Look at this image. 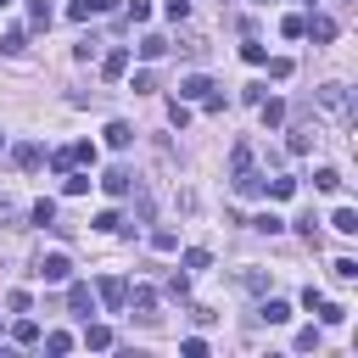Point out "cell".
Segmentation results:
<instances>
[{
  "instance_id": "cell-1",
  "label": "cell",
  "mask_w": 358,
  "mask_h": 358,
  "mask_svg": "<svg viewBox=\"0 0 358 358\" xmlns=\"http://www.w3.org/2000/svg\"><path fill=\"white\" fill-rule=\"evenodd\" d=\"M34 274H39L45 285H62V280L73 274V263H67V252H45V257L34 263Z\"/></svg>"
},
{
  "instance_id": "cell-2",
  "label": "cell",
  "mask_w": 358,
  "mask_h": 358,
  "mask_svg": "<svg viewBox=\"0 0 358 358\" xmlns=\"http://www.w3.org/2000/svg\"><path fill=\"white\" fill-rule=\"evenodd\" d=\"M207 95H213V78H207V73H190V78L179 84V101H207Z\"/></svg>"
},
{
  "instance_id": "cell-3",
  "label": "cell",
  "mask_w": 358,
  "mask_h": 358,
  "mask_svg": "<svg viewBox=\"0 0 358 358\" xmlns=\"http://www.w3.org/2000/svg\"><path fill=\"white\" fill-rule=\"evenodd\" d=\"M11 162H17V168H22V173H34V168H39V162H45V145H34V140H22V145H17V151H11Z\"/></svg>"
},
{
  "instance_id": "cell-4",
  "label": "cell",
  "mask_w": 358,
  "mask_h": 358,
  "mask_svg": "<svg viewBox=\"0 0 358 358\" xmlns=\"http://www.w3.org/2000/svg\"><path fill=\"white\" fill-rule=\"evenodd\" d=\"M129 185H134L129 168H106V173H101V190H106V196H129Z\"/></svg>"
},
{
  "instance_id": "cell-5",
  "label": "cell",
  "mask_w": 358,
  "mask_h": 358,
  "mask_svg": "<svg viewBox=\"0 0 358 358\" xmlns=\"http://www.w3.org/2000/svg\"><path fill=\"white\" fill-rule=\"evenodd\" d=\"M112 6H117V0H73V6H67V17H73V22H90V17L112 11Z\"/></svg>"
},
{
  "instance_id": "cell-6",
  "label": "cell",
  "mask_w": 358,
  "mask_h": 358,
  "mask_svg": "<svg viewBox=\"0 0 358 358\" xmlns=\"http://www.w3.org/2000/svg\"><path fill=\"white\" fill-rule=\"evenodd\" d=\"M106 145H112V151H129V145H134V129H129L123 117H112V123H106Z\"/></svg>"
},
{
  "instance_id": "cell-7",
  "label": "cell",
  "mask_w": 358,
  "mask_h": 358,
  "mask_svg": "<svg viewBox=\"0 0 358 358\" xmlns=\"http://www.w3.org/2000/svg\"><path fill=\"white\" fill-rule=\"evenodd\" d=\"M67 308L90 319V313H95V291H90V285H67Z\"/></svg>"
},
{
  "instance_id": "cell-8",
  "label": "cell",
  "mask_w": 358,
  "mask_h": 358,
  "mask_svg": "<svg viewBox=\"0 0 358 358\" xmlns=\"http://www.w3.org/2000/svg\"><path fill=\"white\" fill-rule=\"evenodd\" d=\"M319 106H324V112H347V90H341V84H324V90H319Z\"/></svg>"
},
{
  "instance_id": "cell-9",
  "label": "cell",
  "mask_w": 358,
  "mask_h": 358,
  "mask_svg": "<svg viewBox=\"0 0 358 358\" xmlns=\"http://www.w3.org/2000/svg\"><path fill=\"white\" fill-rule=\"evenodd\" d=\"M123 302H129L134 313H145V319H151V302H157V291H151V285H134V291H129Z\"/></svg>"
},
{
  "instance_id": "cell-10",
  "label": "cell",
  "mask_w": 358,
  "mask_h": 358,
  "mask_svg": "<svg viewBox=\"0 0 358 358\" xmlns=\"http://www.w3.org/2000/svg\"><path fill=\"white\" fill-rule=\"evenodd\" d=\"M28 28H34V34L50 28V0H28Z\"/></svg>"
},
{
  "instance_id": "cell-11",
  "label": "cell",
  "mask_w": 358,
  "mask_h": 358,
  "mask_svg": "<svg viewBox=\"0 0 358 358\" xmlns=\"http://www.w3.org/2000/svg\"><path fill=\"white\" fill-rule=\"evenodd\" d=\"M302 34H313L319 45H330V39H336V22H330V17H313V22H302Z\"/></svg>"
},
{
  "instance_id": "cell-12",
  "label": "cell",
  "mask_w": 358,
  "mask_h": 358,
  "mask_svg": "<svg viewBox=\"0 0 358 358\" xmlns=\"http://www.w3.org/2000/svg\"><path fill=\"white\" fill-rule=\"evenodd\" d=\"M101 73H106V78H123V73H129V50H106Z\"/></svg>"
},
{
  "instance_id": "cell-13",
  "label": "cell",
  "mask_w": 358,
  "mask_h": 358,
  "mask_svg": "<svg viewBox=\"0 0 358 358\" xmlns=\"http://www.w3.org/2000/svg\"><path fill=\"white\" fill-rule=\"evenodd\" d=\"M123 296H129L123 280H101V302H106V308H123Z\"/></svg>"
},
{
  "instance_id": "cell-14",
  "label": "cell",
  "mask_w": 358,
  "mask_h": 358,
  "mask_svg": "<svg viewBox=\"0 0 358 358\" xmlns=\"http://www.w3.org/2000/svg\"><path fill=\"white\" fill-rule=\"evenodd\" d=\"M257 313H263L268 324H285V319H291V302H280V296H268V302H263Z\"/></svg>"
},
{
  "instance_id": "cell-15",
  "label": "cell",
  "mask_w": 358,
  "mask_h": 358,
  "mask_svg": "<svg viewBox=\"0 0 358 358\" xmlns=\"http://www.w3.org/2000/svg\"><path fill=\"white\" fill-rule=\"evenodd\" d=\"M140 56H145V62L168 56V39H162V34H145V39H140Z\"/></svg>"
},
{
  "instance_id": "cell-16",
  "label": "cell",
  "mask_w": 358,
  "mask_h": 358,
  "mask_svg": "<svg viewBox=\"0 0 358 358\" xmlns=\"http://www.w3.org/2000/svg\"><path fill=\"white\" fill-rule=\"evenodd\" d=\"M235 190H241V196H263V173H252V168L235 173Z\"/></svg>"
},
{
  "instance_id": "cell-17",
  "label": "cell",
  "mask_w": 358,
  "mask_h": 358,
  "mask_svg": "<svg viewBox=\"0 0 358 358\" xmlns=\"http://www.w3.org/2000/svg\"><path fill=\"white\" fill-rule=\"evenodd\" d=\"M252 229H257V235H280V229H285V218H280V213H257V218H252Z\"/></svg>"
},
{
  "instance_id": "cell-18",
  "label": "cell",
  "mask_w": 358,
  "mask_h": 358,
  "mask_svg": "<svg viewBox=\"0 0 358 358\" xmlns=\"http://www.w3.org/2000/svg\"><path fill=\"white\" fill-rule=\"evenodd\" d=\"M257 106H263V123H268V129L285 123V101H257Z\"/></svg>"
},
{
  "instance_id": "cell-19",
  "label": "cell",
  "mask_w": 358,
  "mask_h": 358,
  "mask_svg": "<svg viewBox=\"0 0 358 358\" xmlns=\"http://www.w3.org/2000/svg\"><path fill=\"white\" fill-rule=\"evenodd\" d=\"M313 140H319V134H313L308 123H302V129H291V151H296V157H302V151H313Z\"/></svg>"
},
{
  "instance_id": "cell-20",
  "label": "cell",
  "mask_w": 358,
  "mask_h": 358,
  "mask_svg": "<svg viewBox=\"0 0 358 358\" xmlns=\"http://www.w3.org/2000/svg\"><path fill=\"white\" fill-rule=\"evenodd\" d=\"M229 168H235V173H246V168H252V145H246V140H235V151H229Z\"/></svg>"
},
{
  "instance_id": "cell-21",
  "label": "cell",
  "mask_w": 358,
  "mask_h": 358,
  "mask_svg": "<svg viewBox=\"0 0 358 358\" xmlns=\"http://www.w3.org/2000/svg\"><path fill=\"white\" fill-rule=\"evenodd\" d=\"M313 185H319L324 196H336V190H341V173H336V168H319V173H313Z\"/></svg>"
},
{
  "instance_id": "cell-22",
  "label": "cell",
  "mask_w": 358,
  "mask_h": 358,
  "mask_svg": "<svg viewBox=\"0 0 358 358\" xmlns=\"http://www.w3.org/2000/svg\"><path fill=\"white\" fill-rule=\"evenodd\" d=\"M263 190H268V196H280V201H285V196H296V179H285V173H274V179H268V185H263Z\"/></svg>"
},
{
  "instance_id": "cell-23",
  "label": "cell",
  "mask_w": 358,
  "mask_h": 358,
  "mask_svg": "<svg viewBox=\"0 0 358 358\" xmlns=\"http://www.w3.org/2000/svg\"><path fill=\"white\" fill-rule=\"evenodd\" d=\"M330 224H336L341 235H358V213H352V207H336V218H330Z\"/></svg>"
},
{
  "instance_id": "cell-24",
  "label": "cell",
  "mask_w": 358,
  "mask_h": 358,
  "mask_svg": "<svg viewBox=\"0 0 358 358\" xmlns=\"http://www.w3.org/2000/svg\"><path fill=\"white\" fill-rule=\"evenodd\" d=\"M84 341L101 352V347H112V330H106V324H84Z\"/></svg>"
},
{
  "instance_id": "cell-25",
  "label": "cell",
  "mask_w": 358,
  "mask_h": 358,
  "mask_svg": "<svg viewBox=\"0 0 358 358\" xmlns=\"http://www.w3.org/2000/svg\"><path fill=\"white\" fill-rule=\"evenodd\" d=\"M330 268H336V280H341V285H352V280H358V263H352V257H336Z\"/></svg>"
},
{
  "instance_id": "cell-26",
  "label": "cell",
  "mask_w": 358,
  "mask_h": 358,
  "mask_svg": "<svg viewBox=\"0 0 358 358\" xmlns=\"http://www.w3.org/2000/svg\"><path fill=\"white\" fill-rule=\"evenodd\" d=\"M319 319H324V324H341V319H347V308H341V302H324V296H319Z\"/></svg>"
},
{
  "instance_id": "cell-27",
  "label": "cell",
  "mask_w": 358,
  "mask_h": 358,
  "mask_svg": "<svg viewBox=\"0 0 358 358\" xmlns=\"http://www.w3.org/2000/svg\"><path fill=\"white\" fill-rule=\"evenodd\" d=\"M11 336H17L22 347H34V341H39V324H34V319H17V330H11Z\"/></svg>"
},
{
  "instance_id": "cell-28",
  "label": "cell",
  "mask_w": 358,
  "mask_h": 358,
  "mask_svg": "<svg viewBox=\"0 0 358 358\" xmlns=\"http://www.w3.org/2000/svg\"><path fill=\"white\" fill-rule=\"evenodd\" d=\"M22 39H28L22 28H11V34H0V56H17V50H22Z\"/></svg>"
},
{
  "instance_id": "cell-29",
  "label": "cell",
  "mask_w": 358,
  "mask_h": 358,
  "mask_svg": "<svg viewBox=\"0 0 358 358\" xmlns=\"http://www.w3.org/2000/svg\"><path fill=\"white\" fill-rule=\"evenodd\" d=\"M28 218H34V224H56V201H34Z\"/></svg>"
},
{
  "instance_id": "cell-30",
  "label": "cell",
  "mask_w": 358,
  "mask_h": 358,
  "mask_svg": "<svg viewBox=\"0 0 358 358\" xmlns=\"http://www.w3.org/2000/svg\"><path fill=\"white\" fill-rule=\"evenodd\" d=\"M151 246H157V252H179V235H173V229H157Z\"/></svg>"
},
{
  "instance_id": "cell-31",
  "label": "cell",
  "mask_w": 358,
  "mask_h": 358,
  "mask_svg": "<svg viewBox=\"0 0 358 358\" xmlns=\"http://www.w3.org/2000/svg\"><path fill=\"white\" fill-rule=\"evenodd\" d=\"M296 352H319V330H313V324L296 330Z\"/></svg>"
},
{
  "instance_id": "cell-32",
  "label": "cell",
  "mask_w": 358,
  "mask_h": 358,
  "mask_svg": "<svg viewBox=\"0 0 358 358\" xmlns=\"http://www.w3.org/2000/svg\"><path fill=\"white\" fill-rule=\"evenodd\" d=\"M84 190H90V173H73L67 168V196H84Z\"/></svg>"
},
{
  "instance_id": "cell-33",
  "label": "cell",
  "mask_w": 358,
  "mask_h": 358,
  "mask_svg": "<svg viewBox=\"0 0 358 358\" xmlns=\"http://www.w3.org/2000/svg\"><path fill=\"white\" fill-rule=\"evenodd\" d=\"M117 224H123V218H117V213H112V207H106V213H95V229H101V235H112V229H117Z\"/></svg>"
},
{
  "instance_id": "cell-34",
  "label": "cell",
  "mask_w": 358,
  "mask_h": 358,
  "mask_svg": "<svg viewBox=\"0 0 358 358\" xmlns=\"http://www.w3.org/2000/svg\"><path fill=\"white\" fill-rule=\"evenodd\" d=\"M190 17V0H168V22H185Z\"/></svg>"
},
{
  "instance_id": "cell-35",
  "label": "cell",
  "mask_w": 358,
  "mask_h": 358,
  "mask_svg": "<svg viewBox=\"0 0 358 358\" xmlns=\"http://www.w3.org/2000/svg\"><path fill=\"white\" fill-rule=\"evenodd\" d=\"M302 22H308V17H285V22H280V34H285V39H302Z\"/></svg>"
},
{
  "instance_id": "cell-36",
  "label": "cell",
  "mask_w": 358,
  "mask_h": 358,
  "mask_svg": "<svg viewBox=\"0 0 358 358\" xmlns=\"http://www.w3.org/2000/svg\"><path fill=\"white\" fill-rule=\"evenodd\" d=\"M241 56H246L252 67H263V62H268V50H263V45H241Z\"/></svg>"
},
{
  "instance_id": "cell-37",
  "label": "cell",
  "mask_w": 358,
  "mask_h": 358,
  "mask_svg": "<svg viewBox=\"0 0 358 358\" xmlns=\"http://www.w3.org/2000/svg\"><path fill=\"white\" fill-rule=\"evenodd\" d=\"M268 78H291V56H274L268 62Z\"/></svg>"
},
{
  "instance_id": "cell-38",
  "label": "cell",
  "mask_w": 358,
  "mask_h": 358,
  "mask_svg": "<svg viewBox=\"0 0 358 358\" xmlns=\"http://www.w3.org/2000/svg\"><path fill=\"white\" fill-rule=\"evenodd\" d=\"M168 117H173V129H185V123H190V106H185V101H173V106H168Z\"/></svg>"
},
{
  "instance_id": "cell-39",
  "label": "cell",
  "mask_w": 358,
  "mask_h": 358,
  "mask_svg": "<svg viewBox=\"0 0 358 358\" xmlns=\"http://www.w3.org/2000/svg\"><path fill=\"white\" fill-rule=\"evenodd\" d=\"M73 162H90V168H95V145H90V140H78V145H73Z\"/></svg>"
},
{
  "instance_id": "cell-40",
  "label": "cell",
  "mask_w": 358,
  "mask_h": 358,
  "mask_svg": "<svg viewBox=\"0 0 358 358\" xmlns=\"http://www.w3.org/2000/svg\"><path fill=\"white\" fill-rule=\"evenodd\" d=\"M50 168H56V173H67V168H73V145H62V151L50 157Z\"/></svg>"
},
{
  "instance_id": "cell-41",
  "label": "cell",
  "mask_w": 358,
  "mask_h": 358,
  "mask_svg": "<svg viewBox=\"0 0 358 358\" xmlns=\"http://www.w3.org/2000/svg\"><path fill=\"white\" fill-rule=\"evenodd\" d=\"M207 263H213V257H207L201 246H190V252H185V268H207Z\"/></svg>"
},
{
  "instance_id": "cell-42",
  "label": "cell",
  "mask_w": 358,
  "mask_h": 358,
  "mask_svg": "<svg viewBox=\"0 0 358 358\" xmlns=\"http://www.w3.org/2000/svg\"><path fill=\"white\" fill-rule=\"evenodd\" d=\"M45 347H50V352H67V347H73V336H67V330H56V336H45Z\"/></svg>"
},
{
  "instance_id": "cell-43",
  "label": "cell",
  "mask_w": 358,
  "mask_h": 358,
  "mask_svg": "<svg viewBox=\"0 0 358 358\" xmlns=\"http://www.w3.org/2000/svg\"><path fill=\"white\" fill-rule=\"evenodd\" d=\"M151 17V0H129V22H145Z\"/></svg>"
},
{
  "instance_id": "cell-44",
  "label": "cell",
  "mask_w": 358,
  "mask_h": 358,
  "mask_svg": "<svg viewBox=\"0 0 358 358\" xmlns=\"http://www.w3.org/2000/svg\"><path fill=\"white\" fill-rule=\"evenodd\" d=\"M0 224H11V201L6 196H0Z\"/></svg>"
},
{
  "instance_id": "cell-45",
  "label": "cell",
  "mask_w": 358,
  "mask_h": 358,
  "mask_svg": "<svg viewBox=\"0 0 358 358\" xmlns=\"http://www.w3.org/2000/svg\"><path fill=\"white\" fill-rule=\"evenodd\" d=\"M0 6H6V0H0Z\"/></svg>"
}]
</instances>
